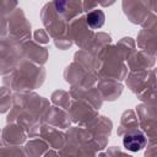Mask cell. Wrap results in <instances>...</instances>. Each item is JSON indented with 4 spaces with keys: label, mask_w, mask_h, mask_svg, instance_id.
Returning <instances> with one entry per match:
<instances>
[{
    "label": "cell",
    "mask_w": 157,
    "mask_h": 157,
    "mask_svg": "<svg viewBox=\"0 0 157 157\" xmlns=\"http://www.w3.org/2000/svg\"><path fill=\"white\" fill-rule=\"evenodd\" d=\"M123 144H124V147L129 151H132V152H137L140 150H142L146 145V137L144 134L139 132V131H131V132H128L124 139H123Z\"/></svg>",
    "instance_id": "6da1fadb"
},
{
    "label": "cell",
    "mask_w": 157,
    "mask_h": 157,
    "mask_svg": "<svg viewBox=\"0 0 157 157\" xmlns=\"http://www.w3.org/2000/svg\"><path fill=\"white\" fill-rule=\"evenodd\" d=\"M86 20H87V25L92 29H97V28H101L104 25L105 16H104V12L102 10H93L87 15Z\"/></svg>",
    "instance_id": "7a4b0ae2"
}]
</instances>
